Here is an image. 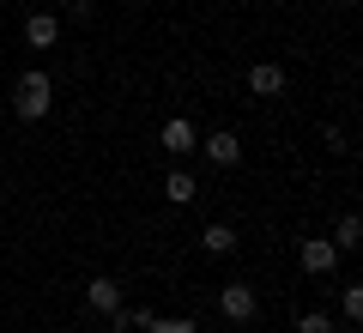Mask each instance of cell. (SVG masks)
Instances as JSON below:
<instances>
[{"label":"cell","instance_id":"cell-9","mask_svg":"<svg viewBox=\"0 0 363 333\" xmlns=\"http://www.w3.org/2000/svg\"><path fill=\"white\" fill-rule=\"evenodd\" d=\"M194 194H200V182L188 176V170H169V176H164V200H169V206H188Z\"/></svg>","mask_w":363,"mask_h":333},{"label":"cell","instance_id":"cell-4","mask_svg":"<svg viewBox=\"0 0 363 333\" xmlns=\"http://www.w3.org/2000/svg\"><path fill=\"white\" fill-rule=\"evenodd\" d=\"M297 261H303V273H315V279H321V273H333V267H339V249L327 243V236H309V243L297 249Z\"/></svg>","mask_w":363,"mask_h":333},{"label":"cell","instance_id":"cell-2","mask_svg":"<svg viewBox=\"0 0 363 333\" xmlns=\"http://www.w3.org/2000/svg\"><path fill=\"white\" fill-rule=\"evenodd\" d=\"M255 309H260V297L248 291V285H224V291H218V315L236 321V327H242V321H255Z\"/></svg>","mask_w":363,"mask_h":333},{"label":"cell","instance_id":"cell-6","mask_svg":"<svg viewBox=\"0 0 363 333\" xmlns=\"http://www.w3.org/2000/svg\"><path fill=\"white\" fill-rule=\"evenodd\" d=\"M85 303H91V309H104V315H116V309H121V285L109 279V273H97V279L85 285Z\"/></svg>","mask_w":363,"mask_h":333},{"label":"cell","instance_id":"cell-11","mask_svg":"<svg viewBox=\"0 0 363 333\" xmlns=\"http://www.w3.org/2000/svg\"><path fill=\"white\" fill-rule=\"evenodd\" d=\"M357 236H363V218L345 212V218H339V231H333V249H357Z\"/></svg>","mask_w":363,"mask_h":333},{"label":"cell","instance_id":"cell-14","mask_svg":"<svg viewBox=\"0 0 363 333\" xmlns=\"http://www.w3.org/2000/svg\"><path fill=\"white\" fill-rule=\"evenodd\" d=\"M297 333H339V327L321 315V309H309V315H297Z\"/></svg>","mask_w":363,"mask_h":333},{"label":"cell","instance_id":"cell-10","mask_svg":"<svg viewBox=\"0 0 363 333\" xmlns=\"http://www.w3.org/2000/svg\"><path fill=\"white\" fill-rule=\"evenodd\" d=\"M200 249H206V255H236V231H230V224H206Z\"/></svg>","mask_w":363,"mask_h":333},{"label":"cell","instance_id":"cell-13","mask_svg":"<svg viewBox=\"0 0 363 333\" xmlns=\"http://www.w3.org/2000/svg\"><path fill=\"white\" fill-rule=\"evenodd\" d=\"M145 333H200V321L194 315H182V321H164V315H152V327Z\"/></svg>","mask_w":363,"mask_h":333},{"label":"cell","instance_id":"cell-8","mask_svg":"<svg viewBox=\"0 0 363 333\" xmlns=\"http://www.w3.org/2000/svg\"><path fill=\"white\" fill-rule=\"evenodd\" d=\"M55 37H61V18H55V13H30L25 18V43H30V49H49Z\"/></svg>","mask_w":363,"mask_h":333},{"label":"cell","instance_id":"cell-12","mask_svg":"<svg viewBox=\"0 0 363 333\" xmlns=\"http://www.w3.org/2000/svg\"><path fill=\"white\" fill-rule=\"evenodd\" d=\"M339 309H345V321H363V285H357V279L339 291Z\"/></svg>","mask_w":363,"mask_h":333},{"label":"cell","instance_id":"cell-7","mask_svg":"<svg viewBox=\"0 0 363 333\" xmlns=\"http://www.w3.org/2000/svg\"><path fill=\"white\" fill-rule=\"evenodd\" d=\"M248 91H255V97H279V91H285V67H279V61H260L255 73H248Z\"/></svg>","mask_w":363,"mask_h":333},{"label":"cell","instance_id":"cell-3","mask_svg":"<svg viewBox=\"0 0 363 333\" xmlns=\"http://www.w3.org/2000/svg\"><path fill=\"white\" fill-rule=\"evenodd\" d=\"M157 146H164V152H176V158H188V152H200V128H194L188 116H176V121H164Z\"/></svg>","mask_w":363,"mask_h":333},{"label":"cell","instance_id":"cell-1","mask_svg":"<svg viewBox=\"0 0 363 333\" xmlns=\"http://www.w3.org/2000/svg\"><path fill=\"white\" fill-rule=\"evenodd\" d=\"M55 109V79L49 73H18V85H13V116L18 121H43Z\"/></svg>","mask_w":363,"mask_h":333},{"label":"cell","instance_id":"cell-5","mask_svg":"<svg viewBox=\"0 0 363 333\" xmlns=\"http://www.w3.org/2000/svg\"><path fill=\"white\" fill-rule=\"evenodd\" d=\"M200 152H206V158H212L218 170H230L236 158H242V140H236V133L224 128V133H206V140H200Z\"/></svg>","mask_w":363,"mask_h":333}]
</instances>
